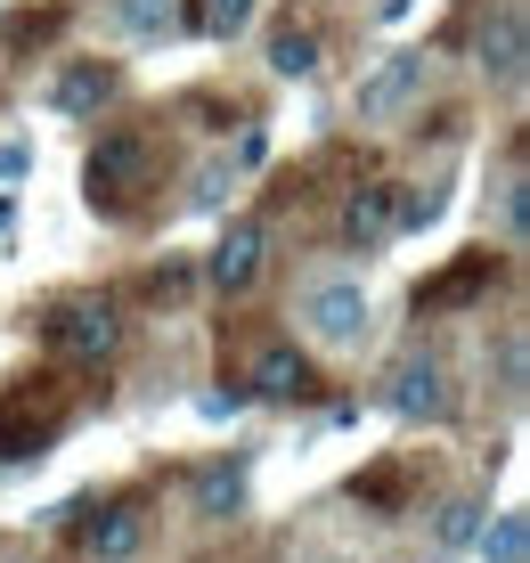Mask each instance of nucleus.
<instances>
[{
	"instance_id": "nucleus-1",
	"label": "nucleus",
	"mask_w": 530,
	"mask_h": 563,
	"mask_svg": "<svg viewBox=\"0 0 530 563\" xmlns=\"http://www.w3.org/2000/svg\"><path fill=\"white\" fill-rule=\"evenodd\" d=\"M74 409H82V384L66 376V367H25V376L0 384V465H25L66 441Z\"/></svg>"
},
{
	"instance_id": "nucleus-2",
	"label": "nucleus",
	"mask_w": 530,
	"mask_h": 563,
	"mask_svg": "<svg viewBox=\"0 0 530 563\" xmlns=\"http://www.w3.org/2000/svg\"><path fill=\"white\" fill-rule=\"evenodd\" d=\"M155 188H164V140L155 131H107L82 155V197L107 221H140L155 205Z\"/></svg>"
},
{
	"instance_id": "nucleus-3",
	"label": "nucleus",
	"mask_w": 530,
	"mask_h": 563,
	"mask_svg": "<svg viewBox=\"0 0 530 563\" xmlns=\"http://www.w3.org/2000/svg\"><path fill=\"white\" fill-rule=\"evenodd\" d=\"M221 376L229 384H245L253 400H319V360L302 352V343H286V335H269V327H245L238 335V352L221 343Z\"/></svg>"
},
{
	"instance_id": "nucleus-4",
	"label": "nucleus",
	"mask_w": 530,
	"mask_h": 563,
	"mask_svg": "<svg viewBox=\"0 0 530 563\" xmlns=\"http://www.w3.org/2000/svg\"><path fill=\"white\" fill-rule=\"evenodd\" d=\"M42 343L57 367H98L123 352V310H114L107 295H66L42 310Z\"/></svg>"
},
{
	"instance_id": "nucleus-5",
	"label": "nucleus",
	"mask_w": 530,
	"mask_h": 563,
	"mask_svg": "<svg viewBox=\"0 0 530 563\" xmlns=\"http://www.w3.org/2000/svg\"><path fill=\"white\" fill-rule=\"evenodd\" d=\"M262 269H269V229H262V221H229V238L205 254V286L238 302V295L262 286Z\"/></svg>"
},
{
	"instance_id": "nucleus-6",
	"label": "nucleus",
	"mask_w": 530,
	"mask_h": 563,
	"mask_svg": "<svg viewBox=\"0 0 530 563\" xmlns=\"http://www.w3.org/2000/svg\"><path fill=\"white\" fill-rule=\"evenodd\" d=\"M498 278H506V254L474 245V254H457V262L441 269V278H424V286H417V319H441V310H465V302H482Z\"/></svg>"
},
{
	"instance_id": "nucleus-7",
	"label": "nucleus",
	"mask_w": 530,
	"mask_h": 563,
	"mask_svg": "<svg viewBox=\"0 0 530 563\" xmlns=\"http://www.w3.org/2000/svg\"><path fill=\"white\" fill-rule=\"evenodd\" d=\"M391 417H408V424H441L449 417V367L433 352H408L400 367H391Z\"/></svg>"
},
{
	"instance_id": "nucleus-8",
	"label": "nucleus",
	"mask_w": 530,
	"mask_h": 563,
	"mask_svg": "<svg viewBox=\"0 0 530 563\" xmlns=\"http://www.w3.org/2000/svg\"><path fill=\"white\" fill-rule=\"evenodd\" d=\"M302 327H310V343H327V352H351V343L367 335V295L360 286H319V295L302 302Z\"/></svg>"
},
{
	"instance_id": "nucleus-9",
	"label": "nucleus",
	"mask_w": 530,
	"mask_h": 563,
	"mask_svg": "<svg viewBox=\"0 0 530 563\" xmlns=\"http://www.w3.org/2000/svg\"><path fill=\"white\" fill-rule=\"evenodd\" d=\"M417 90H424V49L384 57V66L360 82V123H391V114H408V99H417Z\"/></svg>"
},
{
	"instance_id": "nucleus-10",
	"label": "nucleus",
	"mask_w": 530,
	"mask_h": 563,
	"mask_svg": "<svg viewBox=\"0 0 530 563\" xmlns=\"http://www.w3.org/2000/svg\"><path fill=\"white\" fill-rule=\"evenodd\" d=\"M391 229H400V188L391 180H360L343 197V238L360 245V254H376V245H391Z\"/></svg>"
},
{
	"instance_id": "nucleus-11",
	"label": "nucleus",
	"mask_w": 530,
	"mask_h": 563,
	"mask_svg": "<svg viewBox=\"0 0 530 563\" xmlns=\"http://www.w3.org/2000/svg\"><path fill=\"white\" fill-rule=\"evenodd\" d=\"M140 539H147V507H140V498H114V507H98L82 522V555L90 563H131Z\"/></svg>"
},
{
	"instance_id": "nucleus-12",
	"label": "nucleus",
	"mask_w": 530,
	"mask_h": 563,
	"mask_svg": "<svg viewBox=\"0 0 530 563\" xmlns=\"http://www.w3.org/2000/svg\"><path fill=\"white\" fill-rule=\"evenodd\" d=\"M57 114H90V107H107L114 99V66H98V57H74L66 74H57Z\"/></svg>"
},
{
	"instance_id": "nucleus-13",
	"label": "nucleus",
	"mask_w": 530,
	"mask_h": 563,
	"mask_svg": "<svg viewBox=\"0 0 530 563\" xmlns=\"http://www.w3.org/2000/svg\"><path fill=\"white\" fill-rule=\"evenodd\" d=\"M482 66L498 82H522V9H498V25L482 33Z\"/></svg>"
},
{
	"instance_id": "nucleus-14",
	"label": "nucleus",
	"mask_w": 530,
	"mask_h": 563,
	"mask_svg": "<svg viewBox=\"0 0 530 563\" xmlns=\"http://www.w3.org/2000/svg\"><path fill=\"white\" fill-rule=\"evenodd\" d=\"M408 490H417V474H408V465H367V474L351 482V498H360V507H376V515H400Z\"/></svg>"
},
{
	"instance_id": "nucleus-15",
	"label": "nucleus",
	"mask_w": 530,
	"mask_h": 563,
	"mask_svg": "<svg viewBox=\"0 0 530 563\" xmlns=\"http://www.w3.org/2000/svg\"><path fill=\"white\" fill-rule=\"evenodd\" d=\"M253 16V0H188V33H205V42H238Z\"/></svg>"
},
{
	"instance_id": "nucleus-16",
	"label": "nucleus",
	"mask_w": 530,
	"mask_h": 563,
	"mask_svg": "<svg viewBox=\"0 0 530 563\" xmlns=\"http://www.w3.org/2000/svg\"><path fill=\"white\" fill-rule=\"evenodd\" d=\"M474 548H482L489 563H530V522H522V515H498L489 531H474Z\"/></svg>"
},
{
	"instance_id": "nucleus-17",
	"label": "nucleus",
	"mask_w": 530,
	"mask_h": 563,
	"mask_svg": "<svg viewBox=\"0 0 530 563\" xmlns=\"http://www.w3.org/2000/svg\"><path fill=\"white\" fill-rule=\"evenodd\" d=\"M269 66H278L286 82H294V74H310V66H319V33H302V25H278V33H269Z\"/></svg>"
},
{
	"instance_id": "nucleus-18",
	"label": "nucleus",
	"mask_w": 530,
	"mask_h": 563,
	"mask_svg": "<svg viewBox=\"0 0 530 563\" xmlns=\"http://www.w3.org/2000/svg\"><path fill=\"white\" fill-rule=\"evenodd\" d=\"M188 295H196V269L188 262H164V269H147V278H140V302H164L172 310V302H188Z\"/></svg>"
},
{
	"instance_id": "nucleus-19",
	"label": "nucleus",
	"mask_w": 530,
	"mask_h": 563,
	"mask_svg": "<svg viewBox=\"0 0 530 563\" xmlns=\"http://www.w3.org/2000/svg\"><path fill=\"white\" fill-rule=\"evenodd\" d=\"M474 531H482V507H474V498H449L441 522H433V539H441V548H474Z\"/></svg>"
},
{
	"instance_id": "nucleus-20",
	"label": "nucleus",
	"mask_w": 530,
	"mask_h": 563,
	"mask_svg": "<svg viewBox=\"0 0 530 563\" xmlns=\"http://www.w3.org/2000/svg\"><path fill=\"white\" fill-rule=\"evenodd\" d=\"M57 25H66V9H42V16H16V25H9V42H16V49H42V42H57Z\"/></svg>"
},
{
	"instance_id": "nucleus-21",
	"label": "nucleus",
	"mask_w": 530,
	"mask_h": 563,
	"mask_svg": "<svg viewBox=\"0 0 530 563\" xmlns=\"http://www.w3.org/2000/svg\"><path fill=\"white\" fill-rule=\"evenodd\" d=\"M238 498H245V482H238V474H205V490H196V507H205V515H229V507H238Z\"/></svg>"
},
{
	"instance_id": "nucleus-22",
	"label": "nucleus",
	"mask_w": 530,
	"mask_h": 563,
	"mask_svg": "<svg viewBox=\"0 0 530 563\" xmlns=\"http://www.w3.org/2000/svg\"><path fill=\"white\" fill-rule=\"evenodd\" d=\"M131 33H164V0H114Z\"/></svg>"
}]
</instances>
